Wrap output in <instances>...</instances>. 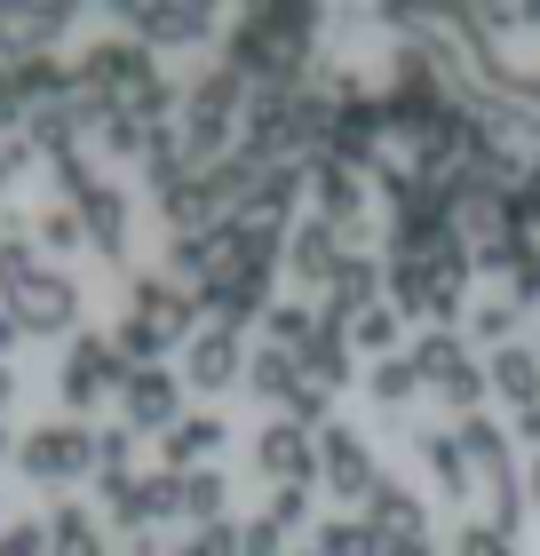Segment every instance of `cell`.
Wrapping results in <instances>:
<instances>
[{
    "label": "cell",
    "instance_id": "1",
    "mask_svg": "<svg viewBox=\"0 0 540 556\" xmlns=\"http://www.w3.org/2000/svg\"><path fill=\"white\" fill-rule=\"evenodd\" d=\"M239 128H247V80H239L223 56H208V64L184 80V104H175V143H184V160L208 175V167H223L230 151H239Z\"/></svg>",
    "mask_w": 540,
    "mask_h": 556
},
{
    "label": "cell",
    "instance_id": "2",
    "mask_svg": "<svg viewBox=\"0 0 540 556\" xmlns=\"http://www.w3.org/2000/svg\"><path fill=\"white\" fill-rule=\"evenodd\" d=\"M16 469L33 477L40 493H64L80 485V477H96V429L72 421V414H40L16 429Z\"/></svg>",
    "mask_w": 540,
    "mask_h": 556
},
{
    "label": "cell",
    "instance_id": "3",
    "mask_svg": "<svg viewBox=\"0 0 540 556\" xmlns=\"http://www.w3.org/2000/svg\"><path fill=\"white\" fill-rule=\"evenodd\" d=\"M120 382H127V358H120V342H112V326H88V334H72V342H64L56 397H64V414H72V421H88V414L120 406Z\"/></svg>",
    "mask_w": 540,
    "mask_h": 556
},
{
    "label": "cell",
    "instance_id": "4",
    "mask_svg": "<svg viewBox=\"0 0 540 556\" xmlns=\"http://www.w3.org/2000/svg\"><path fill=\"white\" fill-rule=\"evenodd\" d=\"M414 366H422L429 406L453 414V421L485 414V397H493V382H485V358H477L461 334H414Z\"/></svg>",
    "mask_w": 540,
    "mask_h": 556
},
{
    "label": "cell",
    "instance_id": "5",
    "mask_svg": "<svg viewBox=\"0 0 540 556\" xmlns=\"http://www.w3.org/2000/svg\"><path fill=\"white\" fill-rule=\"evenodd\" d=\"M104 24L167 56V48H208V40H223V24H230V16H215L208 0H127V9H112Z\"/></svg>",
    "mask_w": 540,
    "mask_h": 556
},
{
    "label": "cell",
    "instance_id": "6",
    "mask_svg": "<svg viewBox=\"0 0 540 556\" xmlns=\"http://www.w3.org/2000/svg\"><path fill=\"white\" fill-rule=\"evenodd\" d=\"M374 485H381L374 438H366L357 421H326V429H318V493H334V501H342V509L357 517Z\"/></svg>",
    "mask_w": 540,
    "mask_h": 556
},
{
    "label": "cell",
    "instance_id": "7",
    "mask_svg": "<svg viewBox=\"0 0 540 556\" xmlns=\"http://www.w3.org/2000/svg\"><path fill=\"white\" fill-rule=\"evenodd\" d=\"M9 311L24 318V334H33V342H72V334H88V287H80L64 263H48L33 287L9 302Z\"/></svg>",
    "mask_w": 540,
    "mask_h": 556
},
{
    "label": "cell",
    "instance_id": "8",
    "mask_svg": "<svg viewBox=\"0 0 540 556\" xmlns=\"http://www.w3.org/2000/svg\"><path fill=\"white\" fill-rule=\"evenodd\" d=\"M350 255H357V239L342 231V223H326V215H302L294 231H287V278H294V294L326 302V294H334V278L350 270Z\"/></svg>",
    "mask_w": 540,
    "mask_h": 556
},
{
    "label": "cell",
    "instance_id": "9",
    "mask_svg": "<svg viewBox=\"0 0 540 556\" xmlns=\"http://www.w3.org/2000/svg\"><path fill=\"white\" fill-rule=\"evenodd\" d=\"M247 358H254V342H247V326H199V334L184 342V358H175V374H184V390L199 397H223V390H247Z\"/></svg>",
    "mask_w": 540,
    "mask_h": 556
},
{
    "label": "cell",
    "instance_id": "10",
    "mask_svg": "<svg viewBox=\"0 0 540 556\" xmlns=\"http://www.w3.org/2000/svg\"><path fill=\"white\" fill-rule=\"evenodd\" d=\"M247 462H254V477H271V485H318V429L294 421V414H271L247 438Z\"/></svg>",
    "mask_w": 540,
    "mask_h": 556
},
{
    "label": "cell",
    "instance_id": "11",
    "mask_svg": "<svg viewBox=\"0 0 540 556\" xmlns=\"http://www.w3.org/2000/svg\"><path fill=\"white\" fill-rule=\"evenodd\" d=\"M191 406H184V374L175 366H127V382H120V421L136 429H151V438H167L175 421H184Z\"/></svg>",
    "mask_w": 540,
    "mask_h": 556
},
{
    "label": "cell",
    "instance_id": "12",
    "mask_svg": "<svg viewBox=\"0 0 540 556\" xmlns=\"http://www.w3.org/2000/svg\"><path fill=\"white\" fill-rule=\"evenodd\" d=\"M302 191H311V215L342 223V231H366V199H374V175L366 167L311 160V167H302Z\"/></svg>",
    "mask_w": 540,
    "mask_h": 556
},
{
    "label": "cell",
    "instance_id": "13",
    "mask_svg": "<svg viewBox=\"0 0 540 556\" xmlns=\"http://www.w3.org/2000/svg\"><path fill=\"white\" fill-rule=\"evenodd\" d=\"M405 445H414V462H422V477L445 501H469V493H485L477 485V469H469V453H461V438H453V421H405Z\"/></svg>",
    "mask_w": 540,
    "mask_h": 556
},
{
    "label": "cell",
    "instance_id": "14",
    "mask_svg": "<svg viewBox=\"0 0 540 556\" xmlns=\"http://www.w3.org/2000/svg\"><path fill=\"white\" fill-rule=\"evenodd\" d=\"M80 24V9L64 0H40V9H0V64H24V56H64V33Z\"/></svg>",
    "mask_w": 540,
    "mask_h": 556
},
{
    "label": "cell",
    "instance_id": "15",
    "mask_svg": "<svg viewBox=\"0 0 540 556\" xmlns=\"http://www.w3.org/2000/svg\"><path fill=\"white\" fill-rule=\"evenodd\" d=\"M357 517H366V533H374L381 548H398V541H429V501L405 485V477H390V469H381V485L366 493V509H357Z\"/></svg>",
    "mask_w": 540,
    "mask_h": 556
},
{
    "label": "cell",
    "instance_id": "16",
    "mask_svg": "<svg viewBox=\"0 0 540 556\" xmlns=\"http://www.w3.org/2000/svg\"><path fill=\"white\" fill-rule=\"evenodd\" d=\"M80 223H88V247L120 270L127 263V239H136V191H127L120 175H104V184L80 199Z\"/></svg>",
    "mask_w": 540,
    "mask_h": 556
},
{
    "label": "cell",
    "instance_id": "17",
    "mask_svg": "<svg viewBox=\"0 0 540 556\" xmlns=\"http://www.w3.org/2000/svg\"><path fill=\"white\" fill-rule=\"evenodd\" d=\"M127 311H143L151 326H167L175 342H191L199 326H208V311H199V294H191V287H175L167 270H136V278H127Z\"/></svg>",
    "mask_w": 540,
    "mask_h": 556
},
{
    "label": "cell",
    "instance_id": "18",
    "mask_svg": "<svg viewBox=\"0 0 540 556\" xmlns=\"http://www.w3.org/2000/svg\"><path fill=\"white\" fill-rule=\"evenodd\" d=\"M230 445V414H215V406H191L184 421L160 438V469H175V477H191V469H215V453Z\"/></svg>",
    "mask_w": 540,
    "mask_h": 556
},
{
    "label": "cell",
    "instance_id": "19",
    "mask_svg": "<svg viewBox=\"0 0 540 556\" xmlns=\"http://www.w3.org/2000/svg\"><path fill=\"white\" fill-rule=\"evenodd\" d=\"M40 525H48V548H56V556H104V548H112V541H104V509L80 501V493H48Z\"/></svg>",
    "mask_w": 540,
    "mask_h": 556
},
{
    "label": "cell",
    "instance_id": "20",
    "mask_svg": "<svg viewBox=\"0 0 540 556\" xmlns=\"http://www.w3.org/2000/svg\"><path fill=\"white\" fill-rule=\"evenodd\" d=\"M302 374H311L326 397L334 390H357V374H366V366H357V350H350V326L334 318L326 302H318V334H311V350H302Z\"/></svg>",
    "mask_w": 540,
    "mask_h": 556
},
{
    "label": "cell",
    "instance_id": "21",
    "mask_svg": "<svg viewBox=\"0 0 540 556\" xmlns=\"http://www.w3.org/2000/svg\"><path fill=\"white\" fill-rule=\"evenodd\" d=\"M302 390H311V374H302L294 350L254 342V358H247V397H263L271 414H294V406H302Z\"/></svg>",
    "mask_w": 540,
    "mask_h": 556
},
{
    "label": "cell",
    "instance_id": "22",
    "mask_svg": "<svg viewBox=\"0 0 540 556\" xmlns=\"http://www.w3.org/2000/svg\"><path fill=\"white\" fill-rule=\"evenodd\" d=\"M453 438H461V453H469L477 485H493V477H517V429H508L501 414H469V421H453Z\"/></svg>",
    "mask_w": 540,
    "mask_h": 556
},
{
    "label": "cell",
    "instance_id": "23",
    "mask_svg": "<svg viewBox=\"0 0 540 556\" xmlns=\"http://www.w3.org/2000/svg\"><path fill=\"white\" fill-rule=\"evenodd\" d=\"M96 509H104V525L120 541H136V533H160V509H151V477H96Z\"/></svg>",
    "mask_w": 540,
    "mask_h": 556
},
{
    "label": "cell",
    "instance_id": "24",
    "mask_svg": "<svg viewBox=\"0 0 540 556\" xmlns=\"http://www.w3.org/2000/svg\"><path fill=\"white\" fill-rule=\"evenodd\" d=\"M517 326H525V302H508L501 287H485V294L469 302V318H461V342H469L477 358H493V350L517 342Z\"/></svg>",
    "mask_w": 540,
    "mask_h": 556
},
{
    "label": "cell",
    "instance_id": "25",
    "mask_svg": "<svg viewBox=\"0 0 540 556\" xmlns=\"http://www.w3.org/2000/svg\"><path fill=\"white\" fill-rule=\"evenodd\" d=\"M485 382H493V397H501L508 414L540 406V350H532V342H508V350H493V358H485Z\"/></svg>",
    "mask_w": 540,
    "mask_h": 556
},
{
    "label": "cell",
    "instance_id": "26",
    "mask_svg": "<svg viewBox=\"0 0 540 556\" xmlns=\"http://www.w3.org/2000/svg\"><path fill=\"white\" fill-rule=\"evenodd\" d=\"M40 270H48V255L33 239V215H0V302H16Z\"/></svg>",
    "mask_w": 540,
    "mask_h": 556
},
{
    "label": "cell",
    "instance_id": "27",
    "mask_svg": "<svg viewBox=\"0 0 540 556\" xmlns=\"http://www.w3.org/2000/svg\"><path fill=\"white\" fill-rule=\"evenodd\" d=\"M357 390H366L381 414H405L414 397H429V390H422V366H414V350H398V358H374L366 374H357Z\"/></svg>",
    "mask_w": 540,
    "mask_h": 556
},
{
    "label": "cell",
    "instance_id": "28",
    "mask_svg": "<svg viewBox=\"0 0 540 556\" xmlns=\"http://www.w3.org/2000/svg\"><path fill=\"white\" fill-rule=\"evenodd\" d=\"M350 350H357V366L414 350V342H405V311H398V302H374V311H357V318H350Z\"/></svg>",
    "mask_w": 540,
    "mask_h": 556
},
{
    "label": "cell",
    "instance_id": "29",
    "mask_svg": "<svg viewBox=\"0 0 540 556\" xmlns=\"http://www.w3.org/2000/svg\"><path fill=\"white\" fill-rule=\"evenodd\" d=\"M112 342H120V358H127V366H175V358H184V342H175L167 326H151L143 311H120Z\"/></svg>",
    "mask_w": 540,
    "mask_h": 556
},
{
    "label": "cell",
    "instance_id": "30",
    "mask_svg": "<svg viewBox=\"0 0 540 556\" xmlns=\"http://www.w3.org/2000/svg\"><path fill=\"white\" fill-rule=\"evenodd\" d=\"M199 525H230V469L184 477V533H199Z\"/></svg>",
    "mask_w": 540,
    "mask_h": 556
},
{
    "label": "cell",
    "instance_id": "31",
    "mask_svg": "<svg viewBox=\"0 0 540 556\" xmlns=\"http://www.w3.org/2000/svg\"><path fill=\"white\" fill-rule=\"evenodd\" d=\"M33 239H40V255H80L88 247V223H80V207L72 199H48V207H33Z\"/></svg>",
    "mask_w": 540,
    "mask_h": 556
},
{
    "label": "cell",
    "instance_id": "32",
    "mask_svg": "<svg viewBox=\"0 0 540 556\" xmlns=\"http://www.w3.org/2000/svg\"><path fill=\"white\" fill-rule=\"evenodd\" d=\"M311 334H318V302L311 294H278V311L263 318V342H278V350H311Z\"/></svg>",
    "mask_w": 540,
    "mask_h": 556
},
{
    "label": "cell",
    "instance_id": "33",
    "mask_svg": "<svg viewBox=\"0 0 540 556\" xmlns=\"http://www.w3.org/2000/svg\"><path fill=\"white\" fill-rule=\"evenodd\" d=\"M525 517H532V501H525V469H517V477H493V485H485V525H493L501 541H517V533H525Z\"/></svg>",
    "mask_w": 540,
    "mask_h": 556
},
{
    "label": "cell",
    "instance_id": "34",
    "mask_svg": "<svg viewBox=\"0 0 540 556\" xmlns=\"http://www.w3.org/2000/svg\"><path fill=\"white\" fill-rule=\"evenodd\" d=\"M311 548H318V556H390V548L366 533V517H318Z\"/></svg>",
    "mask_w": 540,
    "mask_h": 556
},
{
    "label": "cell",
    "instance_id": "35",
    "mask_svg": "<svg viewBox=\"0 0 540 556\" xmlns=\"http://www.w3.org/2000/svg\"><path fill=\"white\" fill-rule=\"evenodd\" d=\"M311 493L318 485H271V501H263V517L278 525L287 541H302V533H318V509H311Z\"/></svg>",
    "mask_w": 540,
    "mask_h": 556
},
{
    "label": "cell",
    "instance_id": "36",
    "mask_svg": "<svg viewBox=\"0 0 540 556\" xmlns=\"http://www.w3.org/2000/svg\"><path fill=\"white\" fill-rule=\"evenodd\" d=\"M127 462H136V429L104 421V429H96V477H127Z\"/></svg>",
    "mask_w": 540,
    "mask_h": 556
},
{
    "label": "cell",
    "instance_id": "37",
    "mask_svg": "<svg viewBox=\"0 0 540 556\" xmlns=\"http://www.w3.org/2000/svg\"><path fill=\"white\" fill-rule=\"evenodd\" d=\"M167 556H239V517L230 525H199V533H184Z\"/></svg>",
    "mask_w": 540,
    "mask_h": 556
},
{
    "label": "cell",
    "instance_id": "38",
    "mask_svg": "<svg viewBox=\"0 0 540 556\" xmlns=\"http://www.w3.org/2000/svg\"><path fill=\"white\" fill-rule=\"evenodd\" d=\"M445 556H517V541H501L485 517H469V525H461V533L445 541Z\"/></svg>",
    "mask_w": 540,
    "mask_h": 556
},
{
    "label": "cell",
    "instance_id": "39",
    "mask_svg": "<svg viewBox=\"0 0 540 556\" xmlns=\"http://www.w3.org/2000/svg\"><path fill=\"white\" fill-rule=\"evenodd\" d=\"M239 556H294V541L278 533L263 509H254V517H239Z\"/></svg>",
    "mask_w": 540,
    "mask_h": 556
},
{
    "label": "cell",
    "instance_id": "40",
    "mask_svg": "<svg viewBox=\"0 0 540 556\" xmlns=\"http://www.w3.org/2000/svg\"><path fill=\"white\" fill-rule=\"evenodd\" d=\"M0 556H56L48 548V525L40 517H9L0 525Z\"/></svg>",
    "mask_w": 540,
    "mask_h": 556
},
{
    "label": "cell",
    "instance_id": "41",
    "mask_svg": "<svg viewBox=\"0 0 540 556\" xmlns=\"http://www.w3.org/2000/svg\"><path fill=\"white\" fill-rule=\"evenodd\" d=\"M33 160H40V151L24 143V136H0V207H9V184H16V175L33 167Z\"/></svg>",
    "mask_w": 540,
    "mask_h": 556
},
{
    "label": "cell",
    "instance_id": "42",
    "mask_svg": "<svg viewBox=\"0 0 540 556\" xmlns=\"http://www.w3.org/2000/svg\"><path fill=\"white\" fill-rule=\"evenodd\" d=\"M24 342H33V334H24V318L9 311V302H0V366H9L16 350H24Z\"/></svg>",
    "mask_w": 540,
    "mask_h": 556
},
{
    "label": "cell",
    "instance_id": "43",
    "mask_svg": "<svg viewBox=\"0 0 540 556\" xmlns=\"http://www.w3.org/2000/svg\"><path fill=\"white\" fill-rule=\"evenodd\" d=\"M508 429H517V445H525V453H540V406H525V414H508Z\"/></svg>",
    "mask_w": 540,
    "mask_h": 556
},
{
    "label": "cell",
    "instance_id": "44",
    "mask_svg": "<svg viewBox=\"0 0 540 556\" xmlns=\"http://www.w3.org/2000/svg\"><path fill=\"white\" fill-rule=\"evenodd\" d=\"M16 390H24V374H16V366H0V421H9V406H16Z\"/></svg>",
    "mask_w": 540,
    "mask_h": 556
},
{
    "label": "cell",
    "instance_id": "45",
    "mask_svg": "<svg viewBox=\"0 0 540 556\" xmlns=\"http://www.w3.org/2000/svg\"><path fill=\"white\" fill-rule=\"evenodd\" d=\"M525 501L540 509V453H525Z\"/></svg>",
    "mask_w": 540,
    "mask_h": 556
},
{
    "label": "cell",
    "instance_id": "46",
    "mask_svg": "<svg viewBox=\"0 0 540 556\" xmlns=\"http://www.w3.org/2000/svg\"><path fill=\"white\" fill-rule=\"evenodd\" d=\"M390 556H437V541H398Z\"/></svg>",
    "mask_w": 540,
    "mask_h": 556
},
{
    "label": "cell",
    "instance_id": "47",
    "mask_svg": "<svg viewBox=\"0 0 540 556\" xmlns=\"http://www.w3.org/2000/svg\"><path fill=\"white\" fill-rule=\"evenodd\" d=\"M0 462H16V429L9 421H0Z\"/></svg>",
    "mask_w": 540,
    "mask_h": 556
},
{
    "label": "cell",
    "instance_id": "48",
    "mask_svg": "<svg viewBox=\"0 0 540 556\" xmlns=\"http://www.w3.org/2000/svg\"><path fill=\"white\" fill-rule=\"evenodd\" d=\"M0 525H9V485H0Z\"/></svg>",
    "mask_w": 540,
    "mask_h": 556
},
{
    "label": "cell",
    "instance_id": "49",
    "mask_svg": "<svg viewBox=\"0 0 540 556\" xmlns=\"http://www.w3.org/2000/svg\"><path fill=\"white\" fill-rule=\"evenodd\" d=\"M294 556H318V548H311V541H302V548H294Z\"/></svg>",
    "mask_w": 540,
    "mask_h": 556
},
{
    "label": "cell",
    "instance_id": "50",
    "mask_svg": "<svg viewBox=\"0 0 540 556\" xmlns=\"http://www.w3.org/2000/svg\"><path fill=\"white\" fill-rule=\"evenodd\" d=\"M104 556H127V548H104Z\"/></svg>",
    "mask_w": 540,
    "mask_h": 556
},
{
    "label": "cell",
    "instance_id": "51",
    "mask_svg": "<svg viewBox=\"0 0 540 556\" xmlns=\"http://www.w3.org/2000/svg\"><path fill=\"white\" fill-rule=\"evenodd\" d=\"M532 350H540V334H532Z\"/></svg>",
    "mask_w": 540,
    "mask_h": 556
}]
</instances>
